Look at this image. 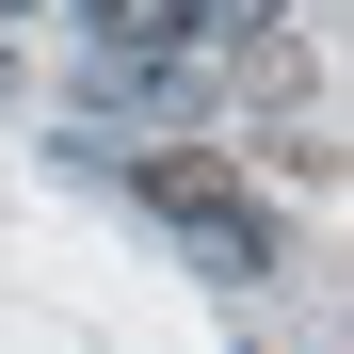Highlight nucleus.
Wrapping results in <instances>:
<instances>
[{"instance_id":"f257e3e1","label":"nucleus","mask_w":354,"mask_h":354,"mask_svg":"<svg viewBox=\"0 0 354 354\" xmlns=\"http://www.w3.org/2000/svg\"><path fill=\"white\" fill-rule=\"evenodd\" d=\"M145 209L194 242V274H274V209H258V177L225 161V145H145Z\"/></svg>"},{"instance_id":"f03ea898","label":"nucleus","mask_w":354,"mask_h":354,"mask_svg":"<svg viewBox=\"0 0 354 354\" xmlns=\"http://www.w3.org/2000/svg\"><path fill=\"white\" fill-rule=\"evenodd\" d=\"M225 17H258V0H97V32H113V48H161V65H177V48H209Z\"/></svg>"}]
</instances>
